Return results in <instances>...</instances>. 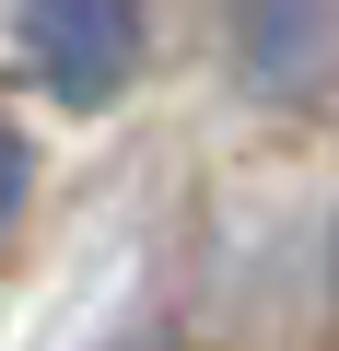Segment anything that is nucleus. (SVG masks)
I'll list each match as a JSON object with an SVG mask.
<instances>
[{"instance_id": "1", "label": "nucleus", "mask_w": 339, "mask_h": 351, "mask_svg": "<svg viewBox=\"0 0 339 351\" xmlns=\"http://www.w3.org/2000/svg\"><path fill=\"white\" fill-rule=\"evenodd\" d=\"M12 47L47 82V106L105 117L140 82V59H152V12H140V0H24V12H12Z\"/></svg>"}, {"instance_id": "2", "label": "nucleus", "mask_w": 339, "mask_h": 351, "mask_svg": "<svg viewBox=\"0 0 339 351\" xmlns=\"http://www.w3.org/2000/svg\"><path fill=\"white\" fill-rule=\"evenodd\" d=\"M234 82L258 106H327L339 94V0H234Z\"/></svg>"}, {"instance_id": "3", "label": "nucleus", "mask_w": 339, "mask_h": 351, "mask_svg": "<svg viewBox=\"0 0 339 351\" xmlns=\"http://www.w3.org/2000/svg\"><path fill=\"white\" fill-rule=\"evenodd\" d=\"M36 199V152H24V129H0V223H12Z\"/></svg>"}, {"instance_id": "4", "label": "nucleus", "mask_w": 339, "mask_h": 351, "mask_svg": "<svg viewBox=\"0 0 339 351\" xmlns=\"http://www.w3.org/2000/svg\"><path fill=\"white\" fill-rule=\"evenodd\" d=\"M327 293H339V234H327Z\"/></svg>"}]
</instances>
